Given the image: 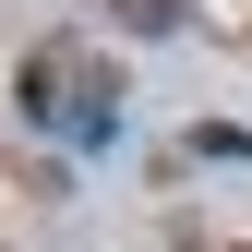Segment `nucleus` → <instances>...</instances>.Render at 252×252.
I'll return each mask as SVG.
<instances>
[{
	"label": "nucleus",
	"instance_id": "obj_1",
	"mask_svg": "<svg viewBox=\"0 0 252 252\" xmlns=\"http://www.w3.org/2000/svg\"><path fill=\"white\" fill-rule=\"evenodd\" d=\"M108 12L132 24V36H168V24H180V0H108Z\"/></svg>",
	"mask_w": 252,
	"mask_h": 252
},
{
	"label": "nucleus",
	"instance_id": "obj_2",
	"mask_svg": "<svg viewBox=\"0 0 252 252\" xmlns=\"http://www.w3.org/2000/svg\"><path fill=\"white\" fill-rule=\"evenodd\" d=\"M240 252H252V240H240Z\"/></svg>",
	"mask_w": 252,
	"mask_h": 252
}]
</instances>
